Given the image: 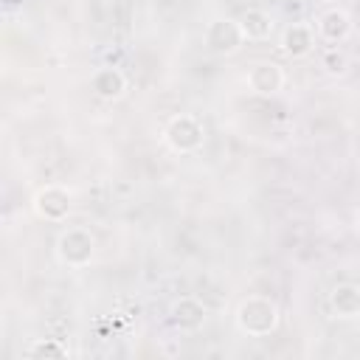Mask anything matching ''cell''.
I'll use <instances>...</instances> for the list:
<instances>
[{
  "label": "cell",
  "instance_id": "cell-6",
  "mask_svg": "<svg viewBox=\"0 0 360 360\" xmlns=\"http://www.w3.org/2000/svg\"><path fill=\"white\" fill-rule=\"evenodd\" d=\"M352 31H354V22H352L349 11H343V8H326V11H321L318 20H315V34H318V39H323V42H329V45L346 42V39L352 37Z\"/></svg>",
  "mask_w": 360,
  "mask_h": 360
},
{
  "label": "cell",
  "instance_id": "cell-12",
  "mask_svg": "<svg viewBox=\"0 0 360 360\" xmlns=\"http://www.w3.org/2000/svg\"><path fill=\"white\" fill-rule=\"evenodd\" d=\"M239 25H242L245 37H248V39H253V42L270 39V34H273V28H276L273 17H270L267 11H262V8H248V11H242Z\"/></svg>",
  "mask_w": 360,
  "mask_h": 360
},
{
  "label": "cell",
  "instance_id": "cell-15",
  "mask_svg": "<svg viewBox=\"0 0 360 360\" xmlns=\"http://www.w3.org/2000/svg\"><path fill=\"white\" fill-rule=\"evenodd\" d=\"M352 228H354V236L360 239V208L354 211V219H352Z\"/></svg>",
  "mask_w": 360,
  "mask_h": 360
},
{
  "label": "cell",
  "instance_id": "cell-2",
  "mask_svg": "<svg viewBox=\"0 0 360 360\" xmlns=\"http://www.w3.org/2000/svg\"><path fill=\"white\" fill-rule=\"evenodd\" d=\"M163 143L174 155H194L205 143V127H202V121L197 115L177 112L163 127Z\"/></svg>",
  "mask_w": 360,
  "mask_h": 360
},
{
  "label": "cell",
  "instance_id": "cell-1",
  "mask_svg": "<svg viewBox=\"0 0 360 360\" xmlns=\"http://www.w3.org/2000/svg\"><path fill=\"white\" fill-rule=\"evenodd\" d=\"M278 321H281L278 304L267 295H248L239 301L233 312L236 329L248 338H270L278 329Z\"/></svg>",
  "mask_w": 360,
  "mask_h": 360
},
{
  "label": "cell",
  "instance_id": "cell-3",
  "mask_svg": "<svg viewBox=\"0 0 360 360\" xmlns=\"http://www.w3.org/2000/svg\"><path fill=\"white\" fill-rule=\"evenodd\" d=\"M96 256V236L87 228H65L56 236V259L73 270H82Z\"/></svg>",
  "mask_w": 360,
  "mask_h": 360
},
{
  "label": "cell",
  "instance_id": "cell-10",
  "mask_svg": "<svg viewBox=\"0 0 360 360\" xmlns=\"http://www.w3.org/2000/svg\"><path fill=\"white\" fill-rule=\"evenodd\" d=\"M90 90H93L101 101H118V98H124V93H127V76H124L121 68L104 65V68H98V70L93 73Z\"/></svg>",
  "mask_w": 360,
  "mask_h": 360
},
{
  "label": "cell",
  "instance_id": "cell-13",
  "mask_svg": "<svg viewBox=\"0 0 360 360\" xmlns=\"http://www.w3.org/2000/svg\"><path fill=\"white\" fill-rule=\"evenodd\" d=\"M318 65H321V70L329 73V76H346V73H349V56H346L338 45L323 48V51L318 53Z\"/></svg>",
  "mask_w": 360,
  "mask_h": 360
},
{
  "label": "cell",
  "instance_id": "cell-11",
  "mask_svg": "<svg viewBox=\"0 0 360 360\" xmlns=\"http://www.w3.org/2000/svg\"><path fill=\"white\" fill-rule=\"evenodd\" d=\"M329 307L343 321L360 318V287H354V284H338V287H332Z\"/></svg>",
  "mask_w": 360,
  "mask_h": 360
},
{
  "label": "cell",
  "instance_id": "cell-7",
  "mask_svg": "<svg viewBox=\"0 0 360 360\" xmlns=\"http://www.w3.org/2000/svg\"><path fill=\"white\" fill-rule=\"evenodd\" d=\"M245 82H248V87H250L256 96H276V93L284 87L287 76H284V68L276 65V62H253V65L248 68Z\"/></svg>",
  "mask_w": 360,
  "mask_h": 360
},
{
  "label": "cell",
  "instance_id": "cell-5",
  "mask_svg": "<svg viewBox=\"0 0 360 360\" xmlns=\"http://www.w3.org/2000/svg\"><path fill=\"white\" fill-rule=\"evenodd\" d=\"M31 208L45 222H65L68 214H70V208H73V197H70V191L65 186L48 183V186H42V188L34 191Z\"/></svg>",
  "mask_w": 360,
  "mask_h": 360
},
{
  "label": "cell",
  "instance_id": "cell-14",
  "mask_svg": "<svg viewBox=\"0 0 360 360\" xmlns=\"http://www.w3.org/2000/svg\"><path fill=\"white\" fill-rule=\"evenodd\" d=\"M25 354L28 357H37V360H42V357H65L68 354V346L65 343H59L56 338H37L28 349H25Z\"/></svg>",
  "mask_w": 360,
  "mask_h": 360
},
{
  "label": "cell",
  "instance_id": "cell-4",
  "mask_svg": "<svg viewBox=\"0 0 360 360\" xmlns=\"http://www.w3.org/2000/svg\"><path fill=\"white\" fill-rule=\"evenodd\" d=\"M245 42H248V37H245L239 20H233V17H217L205 28V48L214 56H233L242 51Z\"/></svg>",
  "mask_w": 360,
  "mask_h": 360
},
{
  "label": "cell",
  "instance_id": "cell-9",
  "mask_svg": "<svg viewBox=\"0 0 360 360\" xmlns=\"http://www.w3.org/2000/svg\"><path fill=\"white\" fill-rule=\"evenodd\" d=\"M315 28L307 25V22H290L284 31H281V51L292 59H304L315 51Z\"/></svg>",
  "mask_w": 360,
  "mask_h": 360
},
{
  "label": "cell",
  "instance_id": "cell-8",
  "mask_svg": "<svg viewBox=\"0 0 360 360\" xmlns=\"http://www.w3.org/2000/svg\"><path fill=\"white\" fill-rule=\"evenodd\" d=\"M205 315H208L205 304H202L200 298H194V295H183V298H177V301L169 307V323H172L174 329H180V332H194V329H200V326L205 323Z\"/></svg>",
  "mask_w": 360,
  "mask_h": 360
}]
</instances>
